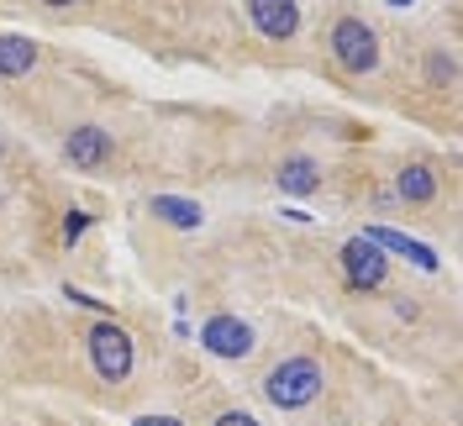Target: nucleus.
I'll return each mask as SVG.
<instances>
[{
    "label": "nucleus",
    "instance_id": "obj_11",
    "mask_svg": "<svg viewBox=\"0 0 463 426\" xmlns=\"http://www.w3.org/2000/svg\"><path fill=\"white\" fill-rule=\"evenodd\" d=\"M153 216L169 222V227H179V232L201 227V205H195V200H179V195H153Z\"/></svg>",
    "mask_w": 463,
    "mask_h": 426
},
{
    "label": "nucleus",
    "instance_id": "obj_8",
    "mask_svg": "<svg viewBox=\"0 0 463 426\" xmlns=\"http://www.w3.org/2000/svg\"><path fill=\"white\" fill-rule=\"evenodd\" d=\"M63 158H69L74 169H100V164L111 158V137H106L100 127H74L69 142H63Z\"/></svg>",
    "mask_w": 463,
    "mask_h": 426
},
{
    "label": "nucleus",
    "instance_id": "obj_17",
    "mask_svg": "<svg viewBox=\"0 0 463 426\" xmlns=\"http://www.w3.org/2000/svg\"><path fill=\"white\" fill-rule=\"evenodd\" d=\"M384 5H411V0H384Z\"/></svg>",
    "mask_w": 463,
    "mask_h": 426
},
{
    "label": "nucleus",
    "instance_id": "obj_7",
    "mask_svg": "<svg viewBox=\"0 0 463 426\" xmlns=\"http://www.w3.org/2000/svg\"><path fill=\"white\" fill-rule=\"evenodd\" d=\"M364 237L374 242L379 253H395V258H405V263H416V269H427V274L437 269L432 248H427V242H416V237H405V232H395V227H369Z\"/></svg>",
    "mask_w": 463,
    "mask_h": 426
},
{
    "label": "nucleus",
    "instance_id": "obj_14",
    "mask_svg": "<svg viewBox=\"0 0 463 426\" xmlns=\"http://www.w3.org/2000/svg\"><path fill=\"white\" fill-rule=\"evenodd\" d=\"M85 211H69V227H63V237H69V242H74V237H80V232H85Z\"/></svg>",
    "mask_w": 463,
    "mask_h": 426
},
{
    "label": "nucleus",
    "instance_id": "obj_9",
    "mask_svg": "<svg viewBox=\"0 0 463 426\" xmlns=\"http://www.w3.org/2000/svg\"><path fill=\"white\" fill-rule=\"evenodd\" d=\"M395 195H401V200H411V205H427V200L437 195V179H432V169H427V164H405V169L395 174Z\"/></svg>",
    "mask_w": 463,
    "mask_h": 426
},
{
    "label": "nucleus",
    "instance_id": "obj_1",
    "mask_svg": "<svg viewBox=\"0 0 463 426\" xmlns=\"http://www.w3.org/2000/svg\"><path fill=\"white\" fill-rule=\"evenodd\" d=\"M263 395L269 405H279V411H306L311 400L321 395V364L317 358H285V364H274L269 379H263Z\"/></svg>",
    "mask_w": 463,
    "mask_h": 426
},
{
    "label": "nucleus",
    "instance_id": "obj_13",
    "mask_svg": "<svg viewBox=\"0 0 463 426\" xmlns=\"http://www.w3.org/2000/svg\"><path fill=\"white\" fill-rule=\"evenodd\" d=\"M211 426H259V421H253L248 411H227V416H216Z\"/></svg>",
    "mask_w": 463,
    "mask_h": 426
},
{
    "label": "nucleus",
    "instance_id": "obj_6",
    "mask_svg": "<svg viewBox=\"0 0 463 426\" xmlns=\"http://www.w3.org/2000/svg\"><path fill=\"white\" fill-rule=\"evenodd\" d=\"M248 16H253V27L263 37H274V43H285L300 32V5L295 0H248Z\"/></svg>",
    "mask_w": 463,
    "mask_h": 426
},
{
    "label": "nucleus",
    "instance_id": "obj_18",
    "mask_svg": "<svg viewBox=\"0 0 463 426\" xmlns=\"http://www.w3.org/2000/svg\"><path fill=\"white\" fill-rule=\"evenodd\" d=\"M0 153H5V137H0Z\"/></svg>",
    "mask_w": 463,
    "mask_h": 426
},
{
    "label": "nucleus",
    "instance_id": "obj_16",
    "mask_svg": "<svg viewBox=\"0 0 463 426\" xmlns=\"http://www.w3.org/2000/svg\"><path fill=\"white\" fill-rule=\"evenodd\" d=\"M48 5H80V0H48Z\"/></svg>",
    "mask_w": 463,
    "mask_h": 426
},
{
    "label": "nucleus",
    "instance_id": "obj_4",
    "mask_svg": "<svg viewBox=\"0 0 463 426\" xmlns=\"http://www.w3.org/2000/svg\"><path fill=\"white\" fill-rule=\"evenodd\" d=\"M201 342H205V353H216V358H248L259 337H253V327L237 321V316H211L201 327Z\"/></svg>",
    "mask_w": 463,
    "mask_h": 426
},
{
    "label": "nucleus",
    "instance_id": "obj_2",
    "mask_svg": "<svg viewBox=\"0 0 463 426\" xmlns=\"http://www.w3.org/2000/svg\"><path fill=\"white\" fill-rule=\"evenodd\" d=\"M90 364H95V374H100L106 384H121V379L132 374V337H127L116 321L90 327Z\"/></svg>",
    "mask_w": 463,
    "mask_h": 426
},
{
    "label": "nucleus",
    "instance_id": "obj_10",
    "mask_svg": "<svg viewBox=\"0 0 463 426\" xmlns=\"http://www.w3.org/2000/svg\"><path fill=\"white\" fill-rule=\"evenodd\" d=\"M32 63H37V43H32V37H16V32L0 37V74H5V80L27 74Z\"/></svg>",
    "mask_w": 463,
    "mask_h": 426
},
{
    "label": "nucleus",
    "instance_id": "obj_12",
    "mask_svg": "<svg viewBox=\"0 0 463 426\" xmlns=\"http://www.w3.org/2000/svg\"><path fill=\"white\" fill-rule=\"evenodd\" d=\"M317 185H321V174H317L311 158H289L285 169H279V190H285V195H311Z\"/></svg>",
    "mask_w": 463,
    "mask_h": 426
},
{
    "label": "nucleus",
    "instance_id": "obj_15",
    "mask_svg": "<svg viewBox=\"0 0 463 426\" xmlns=\"http://www.w3.org/2000/svg\"><path fill=\"white\" fill-rule=\"evenodd\" d=\"M132 426H184V421H179V416H137Z\"/></svg>",
    "mask_w": 463,
    "mask_h": 426
},
{
    "label": "nucleus",
    "instance_id": "obj_5",
    "mask_svg": "<svg viewBox=\"0 0 463 426\" xmlns=\"http://www.w3.org/2000/svg\"><path fill=\"white\" fill-rule=\"evenodd\" d=\"M343 279L353 284V289H379V284H384V253H379L369 237L343 242Z\"/></svg>",
    "mask_w": 463,
    "mask_h": 426
},
{
    "label": "nucleus",
    "instance_id": "obj_3",
    "mask_svg": "<svg viewBox=\"0 0 463 426\" xmlns=\"http://www.w3.org/2000/svg\"><path fill=\"white\" fill-rule=\"evenodd\" d=\"M332 58L343 63L347 74H369V69H379V37L358 16H343L332 27Z\"/></svg>",
    "mask_w": 463,
    "mask_h": 426
}]
</instances>
